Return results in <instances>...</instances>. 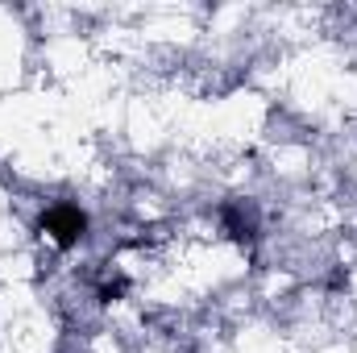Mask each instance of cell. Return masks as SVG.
Wrapping results in <instances>:
<instances>
[{"mask_svg": "<svg viewBox=\"0 0 357 353\" xmlns=\"http://www.w3.org/2000/svg\"><path fill=\"white\" fill-rule=\"evenodd\" d=\"M42 229L50 233V241H54L59 250H71V246L84 237V229H88V216H84L75 204H54V208L42 216Z\"/></svg>", "mask_w": 357, "mask_h": 353, "instance_id": "cell-1", "label": "cell"}]
</instances>
